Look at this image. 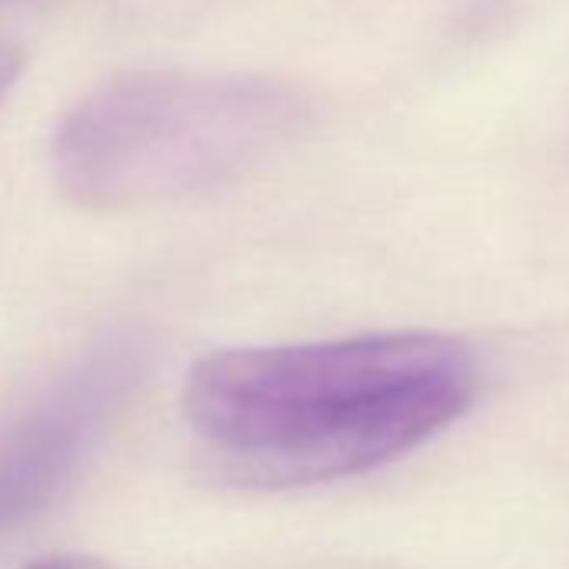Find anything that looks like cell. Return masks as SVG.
Returning a JSON list of instances; mask_svg holds the SVG:
<instances>
[{"instance_id":"cell-4","label":"cell","mask_w":569,"mask_h":569,"mask_svg":"<svg viewBox=\"0 0 569 569\" xmlns=\"http://www.w3.org/2000/svg\"><path fill=\"white\" fill-rule=\"evenodd\" d=\"M24 569H118V566L88 552H61V556H44L38 562H28Z\"/></svg>"},{"instance_id":"cell-3","label":"cell","mask_w":569,"mask_h":569,"mask_svg":"<svg viewBox=\"0 0 569 569\" xmlns=\"http://www.w3.org/2000/svg\"><path fill=\"white\" fill-rule=\"evenodd\" d=\"M138 349L114 342L71 369L0 436V529L44 509L84 466L138 379Z\"/></svg>"},{"instance_id":"cell-1","label":"cell","mask_w":569,"mask_h":569,"mask_svg":"<svg viewBox=\"0 0 569 569\" xmlns=\"http://www.w3.org/2000/svg\"><path fill=\"white\" fill-rule=\"evenodd\" d=\"M476 396L469 349L439 332L224 349L181 396L184 422L241 482L309 486L372 472L452 426Z\"/></svg>"},{"instance_id":"cell-2","label":"cell","mask_w":569,"mask_h":569,"mask_svg":"<svg viewBox=\"0 0 569 569\" xmlns=\"http://www.w3.org/2000/svg\"><path fill=\"white\" fill-rule=\"evenodd\" d=\"M309 101L278 81L141 71L81 98L54 134L61 188L91 211H128L208 191L289 144Z\"/></svg>"},{"instance_id":"cell-5","label":"cell","mask_w":569,"mask_h":569,"mask_svg":"<svg viewBox=\"0 0 569 569\" xmlns=\"http://www.w3.org/2000/svg\"><path fill=\"white\" fill-rule=\"evenodd\" d=\"M18 68H21V54L14 44H8L4 38H0V98L8 94V88L14 84L18 78Z\"/></svg>"}]
</instances>
